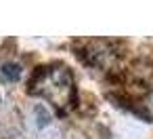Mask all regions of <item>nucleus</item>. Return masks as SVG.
Segmentation results:
<instances>
[{
    "mask_svg": "<svg viewBox=\"0 0 153 139\" xmlns=\"http://www.w3.org/2000/svg\"><path fill=\"white\" fill-rule=\"evenodd\" d=\"M30 93L48 99L59 110H65L74 103V76L63 65L38 68L30 80Z\"/></svg>",
    "mask_w": 153,
    "mask_h": 139,
    "instance_id": "1",
    "label": "nucleus"
},
{
    "mask_svg": "<svg viewBox=\"0 0 153 139\" xmlns=\"http://www.w3.org/2000/svg\"><path fill=\"white\" fill-rule=\"evenodd\" d=\"M0 72H2V78H7V80H19V76H21V65L19 63H2V68H0Z\"/></svg>",
    "mask_w": 153,
    "mask_h": 139,
    "instance_id": "2",
    "label": "nucleus"
},
{
    "mask_svg": "<svg viewBox=\"0 0 153 139\" xmlns=\"http://www.w3.org/2000/svg\"><path fill=\"white\" fill-rule=\"evenodd\" d=\"M143 107L147 110V116L153 118V91L145 95V99H143Z\"/></svg>",
    "mask_w": 153,
    "mask_h": 139,
    "instance_id": "3",
    "label": "nucleus"
}]
</instances>
